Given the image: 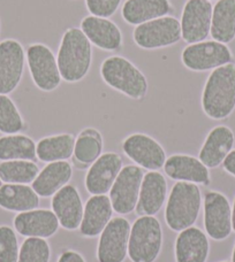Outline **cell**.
<instances>
[{
  "label": "cell",
  "instance_id": "4dcf8cb0",
  "mask_svg": "<svg viewBox=\"0 0 235 262\" xmlns=\"http://www.w3.org/2000/svg\"><path fill=\"white\" fill-rule=\"evenodd\" d=\"M40 174L34 161L11 160L0 163V180L8 184H29Z\"/></svg>",
  "mask_w": 235,
  "mask_h": 262
},
{
  "label": "cell",
  "instance_id": "60d3db41",
  "mask_svg": "<svg viewBox=\"0 0 235 262\" xmlns=\"http://www.w3.org/2000/svg\"><path fill=\"white\" fill-rule=\"evenodd\" d=\"M222 262H229V261H222Z\"/></svg>",
  "mask_w": 235,
  "mask_h": 262
},
{
  "label": "cell",
  "instance_id": "ab89813d",
  "mask_svg": "<svg viewBox=\"0 0 235 262\" xmlns=\"http://www.w3.org/2000/svg\"><path fill=\"white\" fill-rule=\"evenodd\" d=\"M2 185H3V181L0 180V188H2Z\"/></svg>",
  "mask_w": 235,
  "mask_h": 262
},
{
  "label": "cell",
  "instance_id": "7402d4cb",
  "mask_svg": "<svg viewBox=\"0 0 235 262\" xmlns=\"http://www.w3.org/2000/svg\"><path fill=\"white\" fill-rule=\"evenodd\" d=\"M113 207L110 196L105 194L92 195L84 206L80 232L84 237H97L112 220Z\"/></svg>",
  "mask_w": 235,
  "mask_h": 262
},
{
  "label": "cell",
  "instance_id": "ffe728a7",
  "mask_svg": "<svg viewBox=\"0 0 235 262\" xmlns=\"http://www.w3.org/2000/svg\"><path fill=\"white\" fill-rule=\"evenodd\" d=\"M81 30L89 41L101 50L112 52L119 50L122 45L120 28L110 18L95 15L86 16L81 22Z\"/></svg>",
  "mask_w": 235,
  "mask_h": 262
},
{
  "label": "cell",
  "instance_id": "4316f807",
  "mask_svg": "<svg viewBox=\"0 0 235 262\" xmlns=\"http://www.w3.org/2000/svg\"><path fill=\"white\" fill-rule=\"evenodd\" d=\"M210 35L213 40L228 44L235 38V0H218L213 6Z\"/></svg>",
  "mask_w": 235,
  "mask_h": 262
},
{
  "label": "cell",
  "instance_id": "d590c367",
  "mask_svg": "<svg viewBox=\"0 0 235 262\" xmlns=\"http://www.w3.org/2000/svg\"><path fill=\"white\" fill-rule=\"evenodd\" d=\"M58 262H86L83 256L76 251H65L63 254L59 256Z\"/></svg>",
  "mask_w": 235,
  "mask_h": 262
},
{
  "label": "cell",
  "instance_id": "52a82bcc",
  "mask_svg": "<svg viewBox=\"0 0 235 262\" xmlns=\"http://www.w3.org/2000/svg\"><path fill=\"white\" fill-rule=\"evenodd\" d=\"M181 60L183 66L192 72H206L232 63L234 57L226 44L216 40H204L185 48Z\"/></svg>",
  "mask_w": 235,
  "mask_h": 262
},
{
  "label": "cell",
  "instance_id": "f35d334b",
  "mask_svg": "<svg viewBox=\"0 0 235 262\" xmlns=\"http://www.w3.org/2000/svg\"><path fill=\"white\" fill-rule=\"evenodd\" d=\"M232 262H235V245H234V249H233V254H232Z\"/></svg>",
  "mask_w": 235,
  "mask_h": 262
},
{
  "label": "cell",
  "instance_id": "d6986e66",
  "mask_svg": "<svg viewBox=\"0 0 235 262\" xmlns=\"http://www.w3.org/2000/svg\"><path fill=\"white\" fill-rule=\"evenodd\" d=\"M165 174L178 182L209 185L211 182L209 168L200 159L188 154H174L166 159Z\"/></svg>",
  "mask_w": 235,
  "mask_h": 262
},
{
  "label": "cell",
  "instance_id": "8992f818",
  "mask_svg": "<svg viewBox=\"0 0 235 262\" xmlns=\"http://www.w3.org/2000/svg\"><path fill=\"white\" fill-rule=\"evenodd\" d=\"M133 38L144 50L168 48L182 39L181 25L177 17L163 16L135 27Z\"/></svg>",
  "mask_w": 235,
  "mask_h": 262
},
{
  "label": "cell",
  "instance_id": "d6a6232c",
  "mask_svg": "<svg viewBox=\"0 0 235 262\" xmlns=\"http://www.w3.org/2000/svg\"><path fill=\"white\" fill-rule=\"evenodd\" d=\"M51 249L44 238L29 237L23 242L17 262H50Z\"/></svg>",
  "mask_w": 235,
  "mask_h": 262
},
{
  "label": "cell",
  "instance_id": "3957f363",
  "mask_svg": "<svg viewBox=\"0 0 235 262\" xmlns=\"http://www.w3.org/2000/svg\"><path fill=\"white\" fill-rule=\"evenodd\" d=\"M202 205V193L197 184L177 182L168 195L165 221L173 231L180 232L197 221Z\"/></svg>",
  "mask_w": 235,
  "mask_h": 262
},
{
  "label": "cell",
  "instance_id": "ba28073f",
  "mask_svg": "<svg viewBox=\"0 0 235 262\" xmlns=\"http://www.w3.org/2000/svg\"><path fill=\"white\" fill-rule=\"evenodd\" d=\"M26 55L35 85L44 92H51L58 89L63 78L57 58L49 46L41 43L31 44L27 49Z\"/></svg>",
  "mask_w": 235,
  "mask_h": 262
},
{
  "label": "cell",
  "instance_id": "8fae6325",
  "mask_svg": "<svg viewBox=\"0 0 235 262\" xmlns=\"http://www.w3.org/2000/svg\"><path fill=\"white\" fill-rule=\"evenodd\" d=\"M213 6L209 0H188L181 14V35L187 44L204 41L210 35Z\"/></svg>",
  "mask_w": 235,
  "mask_h": 262
},
{
  "label": "cell",
  "instance_id": "5bb4252c",
  "mask_svg": "<svg viewBox=\"0 0 235 262\" xmlns=\"http://www.w3.org/2000/svg\"><path fill=\"white\" fill-rule=\"evenodd\" d=\"M26 53L20 41L0 43V95H9L18 86L25 70Z\"/></svg>",
  "mask_w": 235,
  "mask_h": 262
},
{
  "label": "cell",
  "instance_id": "f546056e",
  "mask_svg": "<svg viewBox=\"0 0 235 262\" xmlns=\"http://www.w3.org/2000/svg\"><path fill=\"white\" fill-rule=\"evenodd\" d=\"M103 152V138L98 130L87 128L75 139L74 159L80 165H92Z\"/></svg>",
  "mask_w": 235,
  "mask_h": 262
},
{
  "label": "cell",
  "instance_id": "7c38bea8",
  "mask_svg": "<svg viewBox=\"0 0 235 262\" xmlns=\"http://www.w3.org/2000/svg\"><path fill=\"white\" fill-rule=\"evenodd\" d=\"M130 223L121 216L112 219L101 233L97 246L98 262H124L128 254Z\"/></svg>",
  "mask_w": 235,
  "mask_h": 262
},
{
  "label": "cell",
  "instance_id": "e0dca14e",
  "mask_svg": "<svg viewBox=\"0 0 235 262\" xmlns=\"http://www.w3.org/2000/svg\"><path fill=\"white\" fill-rule=\"evenodd\" d=\"M60 223L50 209H31L14 217V227L23 237L50 238L58 231Z\"/></svg>",
  "mask_w": 235,
  "mask_h": 262
},
{
  "label": "cell",
  "instance_id": "2e32d148",
  "mask_svg": "<svg viewBox=\"0 0 235 262\" xmlns=\"http://www.w3.org/2000/svg\"><path fill=\"white\" fill-rule=\"evenodd\" d=\"M51 206L60 226L66 230H76L81 226L84 206L74 185H65L53 194Z\"/></svg>",
  "mask_w": 235,
  "mask_h": 262
},
{
  "label": "cell",
  "instance_id": "277c9868",
  "mask_svg": "<svg viewBox=\"0 0 235 262\" xmlns=\"http://www.w3.org/2000/svg\"><path fill=\"white\" fill-rule=\"evenodd\" d=\"M101 76L107 85L131 99L140 100L148 93L145 75L124 57L113 55L105 59L101 66Z\"/></svg>",
  "mask_w": 235,
  "mask_h": 262
},
{
  "label": "cell",
  "instance_id": "8d00e7d4",
  "mask_svg": "<svg viewBox=\"0 0 235 262\" xmlns=\"http://www.w3.org/2000/svg\"><path fill=\"white\" fill-rule=\"evenodd\" d=\"M224 169L226 170L228 174H231L232 176L235 177V149L228 154L227 158L225 159V161L223 162Z\"/></svg>",
  "mask_w": 235,
  "mask_h": 262
},
{
  "label": "cell",
  "instance_id": "9a60e30c",
  "mask_svg": "<svg viewBox=\"0 0 235 262\" xmlns=\"http://www.w3.org/2000/svg\"><path fill=\"white\" fill-rule=\"evenodd\" d=\"M122 169V158L118 153L102 154L89 168L86 175V189L92 195L106 194Z\"/></svg>",
  "mask_w": 235,
  "mask_h": 262
},
{
  "label": "cell",
  "instance_id": "83f0119b",
  "mask_svg": "<svg viewBox=\"0 0 235 262\" xmlns=\"http://www.w3.org/2000/svg\"><path fill=\"white\" fill-rule=\"evenodd\" d=\"M75 137L70 134H60L42 138L36 144L37 159L42 162L66 161L73 157Z\"/></svg>",
  "mask_w": 235,
  "mask_h": 262
},
{
  "label": "cell",
  "instance_id": "9c48e42d",
  "mask_svg": "<svg viewBox=\"0 0 235 262\" xmlns=\"http://www.w3.org/2000/svg\"><path fill=\"white\" fill-rule=\"evenodd\" d=\"M143 177V168L134 165L122 167L110 190V199L114 212L120 215L134 212Z\"/></svg>",
  "mask_w": 235,
  "mask_h": 262
},
{
  "label": "cell",
  "instance_id": "5b68a950",
  "mask_svg": "<svg viewBox=\"0 0 235 262\" xmlns=\"http://www.w3.org/2000/svg\"><path fill=\"white\" fill-rule=\"evenodd\" d=\"M163 230L154 216H140L130 228L128 256L131 262H154L161 254Z\"/></svg>",
  "mask_w": 235,
  "mask_h": 262
},
{
  "label": "cell",
  "instance_id": "4fadbf2b",
  "mask_svg": "<svg viewBox=\"0 0 235 262\" xmlns=\"http://www.w3.org/2000/svg\"><path fill=\"white\" fill-rule=\"evenodd\" d=\"M122 149L131 161L148 170H158L166 162V152L156 139L145 134H133L122 143Z\"/></svg>",
  "mask_w": 235,
  "mask_h": 262
},
{
  "label": "cell",
  "instance_id": "74e56055",
  "mask_svg": "<svg viewBox=\"0 0 235 262\" xmlns=\"http://www.w3.org/2000/svg\"><path fill=\"white\" fill-rule=\"evenodd\" d=\"M232 228H233V231L235 232V198H234V203L232 207Z\"/></svg>",
  "mask_w": 235,
  "mask_h": 262
},
{
  "label": "cell",
  "instance_id": "1f68e13d",
  "mask_svg": "<svg viewBox=\"0 0 235 262\" xmlns=\"http://www.w3.org/2000/svg\"><path fill=\"white\" fill-rule=\"evenodd\" d=\"M25 129L17 107L7 95H0V133L14 135Z\"/></svg>",
  "mask_w": 235,
  "mask_h": 262
},
{
  "label": "cell",
  "instance_id": "7a4b0ae2",
  "mask_svg": "<svg viewBox=\"0 0 235 262\" xmlns=\"http://www.w3.org/2000/svg\"><path fill=\"white\" fill-rule=\"evenodd\" d=\"M57 62L65 82L77 83L87 76L92 62V44L81 28L72 27L65 31L58 50Z\"/></svg>",
  "mask_w": 235,
  "mask_h": 262
},
{
  "label": "cell",
  "instance_id": "30bf717a",
  "mask_svg": "<svg viewBox=\"0 0 235 262\" xmlns=\"http://www.w3.org/2000/svg\"><path fill=\"white\" fill-rule=\"evenodd\" d=\"M204 228L206 235L217 242L227 239L233 231L232 206L218 191H209L204 196Z\"/></svg>",
  "mask_w": 235,
  "mask_h": 262
},
{
  "label": "cell",
  "instance_id": "cb8c5ba5",
  "mask_svg": "<svg viewBox=\"0 0 235 262\" xmlns=\"http://www.w3.org/2000/svg\"><path fill=\"white\" fill-rule=\"evenodd\" d=\"M73 176L72 165L67 161L50 162L40 171L31 188L40 196H53L58 191L68 184Z\"/></svg>",
  "mask_w": 235,
  "mask_h": 262
},
{
  "label": "cell",
  "instance_id": "d4e9b609",
  "mask_svg": "<svg viewBox=\"0 0 235 262\" xmlns=\"http://www.w3.org/2000/svg\"><path fill=\"white\" fill-rule=\"evenodd\" d=\"M172 11L168 0H127L121 9L124 20L130 26H140L142 23L166 16Z\"/></svg>",
  "mask_w": 235,
  "mask_h": 262
},
{
  "label": "cell",
  "instance_id": "44dd1931",
  "mask_svg": "<svg viewBox=\"0 0 235 262\" xmlns=\"http://www.w3.org/2000/svg\"><path fill=\"white\" fill-rule=\"evenodd\" d=\"M235 136L231 128L217 125L206 136L199 159L209 168H217L223 165L225 159L233 151Z\"/></svg>",
  "mask_w": 235,
  "mask_h": 262
},
{
  "label": "cell",
  "instance_id": "484cf974",
  "mask_svg": "<svg viewBox=\"0 0 235 262\" xmlns=\"http://www.w3.org/2000/svg\"><path fill=\"white\" fill-rule=\"evenodd\" d=\"M40 206V195L27 184H8L0 188V207L11 212H28Z\"/></svg>",
  "mask_w": 235,
  "mask_h": 262
},
{
  "label": "cell",
  "instance_id": "f1b7e54d",
  "mask_svg": "<svg viewBox=\"0 0 235 262\" xmlns=\"http://www.w3.org/2000/svg\"><path fill=\"white\" fill-rule=\"evenodd\" d=\"M37 158L36 144L26 135H7L0 138V160H29Z\"/></svg>",
  "mask_w": 235,
  "mask_h": 262
},
{
  "label": "cell",
  "instance_id": "ac0fdd59",
  "mask_svg": "<svg viewBox=\"0 0 235 262\" xmlns=\"http://www.w3.org/2000/svg\"><path fill=\"white\" fill-rule=\"evenodd\" d=\"M167 182L163 174L153 170L144 174L136 213L139 216H154L166 200Z\"/></svg>",
  "mask_w": 235,
  "mask_h": 262
},
{
  "label": "cell",
  "instance_id": "836d02e7",
  "mask_svg": "<svg viewBox=\"0 0 235 262\" xmlns=\"http://www.w3.org/2000/svg\"><path fill=\"white\" fill-rule=\"evenodd\" d=\"M18 242L11 227L0 226V262H17Z\"/></svg>",
  "mask_w": 235,
  "mask_h": 262
},
{
  "label": "cell",
  "instance_id": "b9f144b4",
  "mask_svg": "<svg viewBox=\"0 0 235 262\" xmlns=\"http://www.w3.org/2000/svg\"><path fill=\"white\" fill-rule=\"evenodd\" d=\"M209 2H211V0H209Z\"/></svg>",
  "mask_w": 235,
  "mask_h": 262
},
{
  "label": "cell",
  "instance_id": "e575fe53",
  "mask_svg": "<svg viewBox=\"0 0 235 262\" xmlns=\"http://www.w3.org/2000/svg\"><path fill=\"white\" fill-rule=\"evenodd\" d=\"M121 4V0H86V6L91 15L111 17L114 15Z\"/></svg>",
  "mask_w": 235,
  "mask_h": 262
},
{
  "label": "cell",
  "instance_id": "6da1fadb",
  "mask_svg": "<svg viewBox=\"0 0 235 262\" xmlns=\"http://www.w3.org/2000/svg\"><path fill=\"white\" fill-rule=\"evenodd\" d=\"M202 108L212 120H225L235 110V63L216 68L202 92Z\"/></svg>",
  "mask_w": 235,
  "mask_h": 262
},
{
  "label": "cell",
  "instance_id": "603a6c76",
  "mask_svg": "<svg viewBox=\"0 0 235 262\" xmlns=\"http://www.w3.org/2000/svg\"><path fill=\"white\" fill-rule=\"evenodd\" d=\"M174 251L177 262H206L210 253L209 238L199 228H187L178 235Z\"/></svg>",
  "mask_w": 235,
  "mask_h": 262
}]
</instances>
